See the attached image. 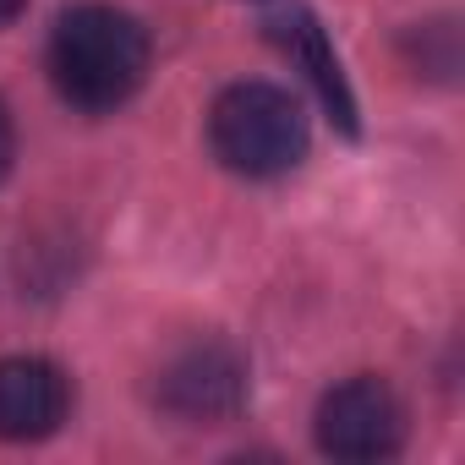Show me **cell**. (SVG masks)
<instances>
[{
    "mask_svg": "<svg viewBox=\"0 0 465 465\" xmlns=\"http://www.w3.org/2000/svg\"><path fill=\"white\" fill-rule=\"evenodd\" d=\"M280 45L307 66V77L318 83V94H323V104L334 110V121H340L345 132H356V99H351V88H345V77H340V61H334L323 28H318L307 12H291V17L280 23Z\"/></svg>",
    "mask_w": 465,
    "mask_h": 465,
    "instance_id": "obj_6",
    "label": "cell"
},
{
    "mask_svg": "<svg viewBox=\"0 0 465 465\" xmlns=\"http://www.w3.org/2000/svg\"><path fill=\"white\" fill-rule=\"evenodd\" d=\"M12 153H17V132H12L6 104H0V181H6V170H12Z\"/></svg>",
    "mask_w": 465,
    "mask_h": 465,
    "instance_id": "obj_7",
    "label": "cell"
},
{
    "mask_svg": "<svg viewBox=\"0 0 465 465\" xmlns=\"http://www.w3.org/2000/svg\"><path fill=\"white\" fill-rule=\"evenodd\" d=\"M50 72L55 88L77 104V110H115L126 104L143 77H148V34L115 12V6H77L55 23L50 39Z\"/></svg>",
    "mask_w": 465,
    "mask_h": 465,
    "instance_id": "obj_1",
    "label": "cell"
},
{
    "mask_svg": "<svg viewBox=\"0 0 465 465\" xmlns=\"http://www.w3.org/2000/svg\"><path fill=\"white\" fill-rule=\"evenodd\" d=\"M405 443V405L383 378H351L318 405V449L334 460H389Z\"/></svg>",
    "mask_w": 465,
    "mask_h": 465,
    "instance_id": "obj_3",
    "label": "cell"
},
{
    "mask_svg": "<svg viewBox=\"0 0 465 465\" xmlns=\"http://www.w3.org/2000/svg\"><path fill=\"white\" fill-rule=\"evenodd\" d=\"M159 400L186 421H224L247 400V361L224 340H197L159 372Z\"/></svg>",
    "mask_w": 465,
    "mask_h": 465,
    "instance_id": "obj_4",
    "label": "cell"
},
{
    "mask_svg": "<svg viewBox=\"0 0 465 465\" xmlns=\"http://www.w3.org/2000/svg\"><path fill=\"white\" fill-rule=\"evenodd\" d=\"M213 153L236 175H285L307 159V115L274 83H236L208 110Z\"/></svg>",
    "mask_w": 465,
    "mask_h": 465,
    "instance_id": "obj_2",
    "label": "cell"
},
{
    "mask_svg": "<svg viewBox=\"0 0 465 465\" xmlns=\"http://www.w3.org/2000/svg\"><path fill=\"white\" fill-rule=\"evenodd\" d=\"M23 6H28V0H0V28L17 23V17H23Z\"/></svg>",
    "mask_w": 465,
    "mask_h": 465,
    "instance_id": "obj_8",
    "label": "cell"
},
{
    "mask_svg": "<svg viewBox=\"0 0 465 465\" xmlns=\"http://www.w3.org/2000/svg\"><path fill=\"white\" fill-rule=\"evenodd\" d=\"M66 405H72V389L55 361L45 356L0 361V438H12V443L50 438L66 421Z\"/></svg>",
    "mask_w": 465,
    "mask_h": 465,
    "instance_id": "obj_5",
    "label": "cell"
}]
</instances>
